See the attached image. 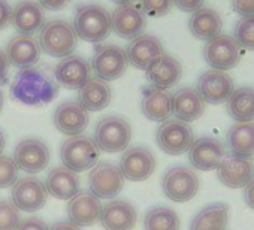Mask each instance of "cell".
<instances>
[{
    "label": "cell",
    "instance_id": "obj_1",
    "mask_svg": "<svg viewBox=\"0 0 254 230\" xmlns=\"http://www.w3.org/2000/svg\"><path fill=\"white\" fill-rule=\"evenodd\" d=\"M56 78L41 67L20 69L11 82V97L26 106H44L59 94Z\"/></svg>",
    "mask_w": 254,
    "mask_h": 230
},
{
    "label": "cell",
    "instance_id": "obj_2",
    "mask_svg": "<svg viewBox=\"0 0 254 230\" xmlns=\"http://www.w3.org/2000/svg\"><path fill=\"white\" fill-rule=\"evenodd\" d=\"M73 29L79 39L99 44L112 32L111 14L106 8L96 3L78 5L73 15Z\"/></svg>",
    "mask_w": 254,
    "mask_h": 230
},
{
    "label": "cell",
    "instance_id": "obj_3",
    "mask_svg": "<svg viewBox=\"0 0 254 230\" xmlns=\"http://www.w3.org/2000/svg\"><path fill=\"white\" fill-rule=\"evenodd\" d=\"M78 35L73 26L66 20H51L44 24L39 30L38 42L41 45L42 53L63 58L73 54L78 45Z\"/></svg>",
    "mask_w": 254,
    "mask_h": 230
},
{
    "label": "cell",
    "instance_id": "obj_4",
    "mask_svg": "<svg viewBox=\"0 0 254 230\" xmlns=\"http://www.w3.org/2000/svg\"><path fill=\"white\" fill-rule=\"evenodd\" d=\"M132 141V126L120 115H108L97 121L94 142L99 150L115 154L124 151Z\"/></svg>",
    "mask_w": 254,
    "mask_h": 230
},
{
    "label": "cell",
    "instance_id": "obj_5",
    "mask_svg": "<svg viewBox=\"0 0 254 230\" xmlns=\"http://www.w3.org/2000/svg\"><path fill=\"white\" fill-rule=\"evenodd\" d=\"M100 150L90 136L78 135L66 139L60 147V159L64 168L79 173L97 165Z\"/></svg>",
    "mask_w": 254,
    "mask_h": 230
},
{
    "label": "cell",
    "instance_id": "obj_6",
    "mask_svg": "<svg viewBox=\"0 0 254 230\" xmlns=\"http://www.w3.org/2000/svg\"><path fill=\"white\" fill-rule=\"evenodd\" d=\"M199 178L191 168L177 165L169 168L162 178V188L165 196L177 203L191 200L199 191Z\"/></svg>",
    "mask_w": 254,
    "mask_h": 230
},
{
    "label": "cell",
    "instance_id": "obj_7",
    "mask_svg": "<svg viewBox=\"0 0 254 230\" xmlns=\"http://www.w3.org/2000/svg\"><path fill=\"white\" fill-rule=\"evenodd\" d=\"M90 64L96 78L108 82L115 81L126 73L129 58L124 48L114 44H105L96 47Z\"/></svg>",
    "mask_w": 254,
    "mask_h": 230
},
{
    "label": "cell",
    "instance_id": "obj_8",
    "mask_svg": "<svg viewBox=\"0 0 254 230\" xmlns=\"http://www.w3.org/2000/svg\"><path fill=\"white\" fill-rule=\"evenodd\" d=\"M156 141L160 150L169 156H181L189 151L194 135L189 123L169 118L160 124L156 132Z\"/></svg>",
    "mask_w": 254,
    "mask_h": 230
},
{
    "label": "cell",
    "instance_id": "obj_9",
    "mask_svg": "<svg viewBox=\"0 0 254 230\" xmlns=\"http://www.w3.org/2000/svg\"><path fill=\"white\" fill-rule=\"evenodd\" d=\"M120 171L129 181H145L156 171V157L147 147L138 145L126 148L120 159Z\"/></svg>",
    "mask_w": 254,
    "mask_h": 230
},
{
    "label": "cell",
    "instance_id": "obj_10",
    "mask_svg": "<svg viewBox=\"0 0 254 230\" xmlns=\"http://www.w3.org/2000/svg\"><path fill=\"white\" fill-rule=\"evenodd\" d=\"M203 58L211 69L217 70H230L238 66L241 58L239 45L232 36L218 35L206 42L203 47Z\"/></svg>",
    "mask_w": 254,
    "mask_h": 230
},
{
    "label": "cell",
    "instance_id": "obj_11",
    "mask_svg": "<svg viewBox=\"0 0 254 230\" xmlns=\"http://www.w3.org/2000/svg\"><path fill=\"white\" fill-rule=\"evenodd\" d=\"M124 176L118 166L109 162L97 163L88 175L90 191L99 199H112L124 187Z\"/></svg>",
    "mask_w": 254,
    "mask_h": 230
},
{
    "label": "cell",
    "instance_id": "obj_12",
    "mask_svg": "<svg viewBox=\"0 0 254 230\" xmlns=\"http://www.w3.org/2000/svg\"><path fill=\"white\" fill-rule=\"evenodd\" d=\"M14 160L18 169L27 173H39L47 169L51 160L48 145L39 138H27L18 142L14 151Z\"/></svg>",
    "mask_w": 254,
    "mask_h": 230
},
{
    "label": "cell",
    "instance_id": "obj_13",
    "mask_svg": "<svg viewBox=\"0 0 254 230\" xmlns=\"http://www.w3.org/2000/svg\"><path fill=\"white\" fill-rule=\"evenodd\" d=\"M56 129L67 136H78L85 132L90 123L88 111L78 100H66L60 103L53 117Z\"/></svg>",
    "mask_w": 254,
    "mask_h": 230
},
{
    "label": "cell",
    "instance_id": "obj_14",
    "mask_svg": "<svg viewBox=\"0 0 254 230\" xmlns=\"http://www.w3.org/2000/svg\"><path fill=\"white\" fill-rule=\"evenodd\" d=\"M196 90L205 102L211 105H220L224 103L233 93L235 82L224 70L209 69L199 76Z\"/></svg>",
    "mask_w": 254,
    "mask_h": 230
},
{
    "label": "cell",
    "instance_id": "obj_15",
    "mask_svg": "<svg viewBox=\"0 0 254 230\" xmlns=\"http://www.w3.org/2000/svg\"><path fill=\"white\" fill-rule=\"evenodd\" d=\"M48 191L45 184L36 176H26L12 185V202L24 212H36L47 203Z\"/></svg>",
    "mask_w": 254,
    "mask_h": 230
},
{
    "label": "cell",
    "instance_id": "obj_16",
    "mask_svg": "<svg viewBox=\"0 0 254 230\" xmlns=\"http://www.w3.org/2000/svg\"><path fill=\"white\" fill-rule=\"evenodd\" d=\"M147 26V15L133 3L118 6L111 14V27L121 39H135L142 35Z\"/></svg>",
    "mask_w": 254,
    "mask_h": 230
},
{
    "label": "cell",
    "instance_id": "obj_17",
    "mask_svg": "<svg viewBox=\"0 0 254 230\" xmlns=\"http://www.w3.org/2000/svg\"><path fill=\"white\" fill-rule=\"evenodd\" d=\"M226 157V148L223 142L211 136H202L191 142L189 148V162L194 169L208 172L218 168Z\"/></svg>",
    "mask_w": 254,
    "mask_h": 230
},
{
    "label": "cell",
    "instance_id": "obj_18",
    "mask_svg": "<svg viewBox=\"0 0 254 230\" xmlns=\"http://www.w3.org/2000/svg\"><path fill=\"white\" fill-rule=\"evenodd\" d=\"M91 64L81 56L70 54L60 58L54 69V78L60 87L78 90L91 78Z\"/></svg>",
    "mask_w": 254,
    "mask_h": 230
},
{
    "label": "cell",
    "instance_id": "obj_19",
    "mask_svg": "<svg viewBox=\"0 0 254 230\" xmlns=\"http://www.w3.org/2000/svg\"><path fill=\"white\" fill-rule=\"evenodd\" d=\"M129 63L133 64L139 70H147L151 63H154L159 57L165 54L163 44L154 35L142 33L132 39L126 48Z\"/></svg>",
    "mask_w": 254,
    "mask_h": 230
},
{
    "label": "cell",
    "instance_id": "obj_20",
    "mask_svg": "<svg viewBox=\"0 0 254 230\" xmlns=\"http://www.w3.org/2000/svg\"><path fill=\"white\" fill-rule=\"evenodd\" d=\"M218 179L229 188H242L254 178V163L251 159L227 156L217 168Z\"/></svg>",
    "mask_w": 254,
    "mask_h": 230
},
{
    "label": "cell",
    "instance_id": "obj_21",
    "mask_svg": "<svg viewBox=\"0 0 254 230\" xmlns=\"http://www.w3.org/2000/svg\"><path fill=\"white\" fill-rule=\"evenodd\" d=\"M5 54L11 66L27 69L38 64L42 50L36 38L30 35H17L8 42Z\"/></svg>",
    "mask_w": 254,
    "mask_h": 230
},
{
    "label": "cell",
    "instance_id": "obj_22",
    "mask_svg": "<svg viewBox=\"0 0 254 230\" xmlns=\"http://www.w3.org/2000/svg\"><path fill=\"white\" fill-rule=\"evenodd\" d=\"M102 203L91 191H78L67 205V215L70 223L79 227H88L100 220Z\"/></svg>",
    "mask_w": 254,
    "mask_h": 230
},
{
    "label": "cell",
    "instance_id": "obj_23",
    "mask_svg": "<svg viewBox=\"0 0 254 230\" xmlns=\"http://www.w3.org/2000/svg\"><path fill=\"white\" fill-rule=\"evenodd\" d=\"M136 220L138 214L130 202L115 199L102 206L100 223L105 230H132Z\"/></svg>",
    "mask_w": 254,
    "mask_h": 230
},
{
    "label": "cell",
    "instance_id": "obj_24",
    "mask_svg": "<svg viewBox=\"0 0 254 230\" xmlns=\"http://www.w3.org/2000/svg\"><path fill=\"white\" fill-rule=\"evenodd\" d=\"M12 27L20 35H33L45 24L44 8L33 0H21L12 8Z\"/></svg>",
    "mask_w": 254,
    "mask_h": 230
},
{
    "label": "cell",
    "instance_id": "obj_25",
    "mask_svg": "<svg viewBox=\"0 0 254 230\" xmlns=\"http://www.w3.org/2000/svg\"><path fill=\"white\" fill-rule=\"evenodd\" d=\"M205 111V100L193 87H181L172 94V115L177 120L191 123Z\"/></svg>",
    "mask_w": 254,
    "mask_h": 230
},
{
    "label": "cell",
    "instance_id": "obj_26",
    "mask_svg": "<svg viewBox=\"0 0 254 230\" xmlns=\"http://www.w3.org/2000/svg\"><path fill=\"white\" fill-rule=\"evenodd\" d=\"M145 72H147V79L153 87L169 90L171 87L180 82L183 76V66L175 57L163 54L154 63H151Z\"/></svg>",
    "mask_w": 254,
    "mask_h": 230
},
{
    "label": "cell",
    "instance_id": "obj_27",
    "mask_svg": "<svg viewBox=\"0 0 254 230\" xmlns=\"http://www.w3.org/2000/svg\"><path fill=\"white\" fill-rule=\"evenodd\" d=\"M141 108L142 114L148 120L163 123L172 115V93L153 85L147 87L142 93Z\"/></svg>",
    "mask_w": 254,
    "mask_h": 230
},
{
    "label": "cell",
    "instance_id": "obj_28",
    "mask_svg": "<svg viewBox=\"0 0 254 230\" xmlns=\"http://www.w3.org/2000/svg\"><path fill=\"white\" fill-rule=\"evenodd\" d=\"M79 185L81 181L76 172L64 166L54 168L53 171H50L45 181L48 194L60 200H70L79 191Z\"/></svg>",
    "mask_w": 254,
    "mask_h": 230
},
{
    "label": "cell",
    "instance_id": "obj_29",
    "mask_svg": "<svg viewBox=\"0 0 254 230\" xmlns=\"http://www.w3.org/2000/svg\"><path fill=\"white\" fill-rule=\"evenodd\" d=\"M189 30L190 33L199 41H209L223 30V20L220 14L212 8H200L190 15L189 20Z\"/></svg>",
    "mask_w": 254,
    "mask_h": 230
},
{
    "label": "cell",
    "instance_id": "obj_30",
    "mask_svg": "<svg viewBox=\"0 0 254 230\" xmlns=\"http://www.w3.org/2000/svg\"><path fill=\"white\" fill-rule=\"evenodd\" d=\"M112 97L109 84L99 78H90L82 87L78 88V102L91 112L105 109Z\"/></svg>",
    "mask_w": 254,
    "mask_h": 230
},
{
    "label": "cell",
    "instance_id": "obj_31",
    "mask_svg": "<svg viewBox=\"0 0 254 230\" xmlns=\"http://www.w3.org/2000/svg\"><path fill=\"white\" fill-rule=\"evenodd\" d=\"M230 156L251 159L254 156V123H235L226 135Z\"/></svg>",
    "mask_w": 254,
    "mask_h": 230
},
{
    "label": "cell",
    "instance_id": "obj_32",
    "mask_svg": "<svg viewBox=\"0 0 254 230\" xmlns=\"http://www.w3.org/2000/svg\"><path fill=\"white\" fill-rule=\"evenodd\" d=\"M229 223V205L215 202L202 208L190 223L189 230H226Z\"/></svg>",
    "mask_w": 254,
    "mask_h": 230
},
{
    "label": "cell",
    "instance_id": "obj_33",
    "mask_svg": "<svg viewBox=\"0 0 254 230\" xmlns=\"http://www.w3.org/2000/svg\"><path fill=\"white\" fill-rule=\"evenodd\" d=\"M226 111L238 123H248L254 120V88L239 87L235 88L226 100Z\"/></svg>",
    "mask_w": 254,
    "mask_h": 230
},
{
    "label": "cell",
    "instance_id": "obj_34",
    "mask_svg": "<svg viewBox=\"0 0 254 230\" xmlns=\"http://www.w3.org/2000/svg\"><path fill=\"white\" fill-rule=\"evenodd\" d=\"M181 220L178 214L165 205L151 208L144 218L145 230H180Z\"/></svg>",
    "mask_w": 254,
    "mask_h": 230
},
{
    "label": "cell",
    "instance_id": "obj_35",
    "mask_svg": "<svg viewBox=\"0 0 254 230\" xmlns=\"http://www.w3.org/2000/svg\"><path fill=\"white\" fill-rule=\"evenodd\" d=\"M232 38L239 45V48L254 51V15L242 17L233 27Z\"/></svg>",
    "mask_w": 254,
    "mask_h": 230
},
{
    "label": "cell",
    "instance_id": "obj_36",
    "mask_svg": "<svg viewBox=\"0 0 254 230\" xmlns=\"http://www.w3.org/2000/svg\"><path fill=\"white\" fill-rule=\"evenodd\" d=\"M20 221V209L14 202L0 200V230H17Z\"/></svg>",
    "mask_w": 254,
    "mask_h": 230
},
{
    "label": "cell",
    "instance_id": "obj_37",
    "mask_svg": "<svg viewBox=\"0 0 254 230\" xmlns=\"http://www.w3.org/2000/svg\"><path fill=\"white\" fill-rule=\"evenodd\" d=\"M18 166L12 157L0 156V188L12 187L18 179Z\"/></svg>",
    "mask_w": 254,
    "mask_h": 230
},
{
    "label": "cell",
    "instance_id": "obj_38",
    "mask_svg": "<svg viewBox=\"0 0 254 230\" xmlns=\"http://www.w3.org/2000/svg\"><path fill=\"white\" fill-rule=\"evenodd\" d=\"M141 9L150 17H165L174 6L172 0H141Z\"/></svg>",
    "mask_w": 254,
    "mask_h": 230
},
{
    "label": "cell",
    "instance_id": "obj_39",
    "mask_svg": "<svg viewBox=\"0 0 254 230\" xmlns=\"http://www.w3.org/2000/svg\"><path fill=\"white\" fill-rule=\"evenodd\" d=\"M232 9L241 17L254 15V0H232Z\"/></svg>",
    "mask_w": 254,
    "mask_h": 230
},
{
    "label": "cell",
    "instance_id": "obj_40",
    "mask_svg": "<svg viewBox=\"0 0 254 230\" xmlns=\"http://www.w3.org/2000/svg\"><path fill=\"white\" fill-rule=\"evenodd\" d=\"M17 230H50V227L41 218H38V217H29V218L20 221Z\"/></svg>",
    "mask_w": 254,
    "mask_h": 230
},
{
    "label": "cell",
    "instance_id": "obj_41",
    "mask_svg": "<svg viewBox=\"0 0 254 230\" xmlns=\"http://www.w3.org/2000/svg\"><path fill=\"white\" fill-rule=\"evenodd\" d=\"M172 2L180 11L193 14L194 11H197L203 6L205 0H172Z\"/></svg>",
    "mask_w": 254,
    "mask_h": 230
},
{
    "label": "cell",
    "instance_id": "obj_42",
    "mask_svg": "<svg viewBox=\"0 0 254 230\" xmlns=\"http://www.w3.org/2000/svg\"><path fill=\"white\" fill-rule=\"evenodd\" d=\"M12 17V6L8 3V0H0V30H5L11 24Z\"/></svg>",
    "mask_w": 254,
    "mask_h": 230
},
{
    "label": "cell",
    "instance_id": "obj_43",
    "mask_svg": "<svg viewBox=\"0 0 254 230\" xmlns=\"http://www.w3.org/2000/svg\"><path fill=\"white\" fill-rule=\"evenodd\" d=\"M9 61H8V57L5 54V51L0 50V85H3L8 82V78H9Z\"/></svg>",
    "mask_w": 254,
    "mask_h": 230
},
{
    "label": "cell",
    "instance_id": "obj_44",
    "mask_svg": "<svg viewBox=\"0 0 254 230\" xmlns=\"http://www.w3.org/2000/svg\"><path fill=\"white\" fill-rule=\"evenodd\" d=\"M67 3H69V0H39V5L48 11H60L66 8Z\"/></svg>",
    "mask_w": 254,
    "mask_h": 230
},
{
    "label": "cell",
    "instance_id": "obj_45",
    "mask_svg": "<svg viewBox=\"0 0 254 230\" xmlns=\"http://www.w3.org/2000/svg\"><path fill=\"white\" fill-rule=\"evenodd\" d=\"M244 199H245V203H247L251 209H254V178L245 185Z\"/></svg>",
    "mask_w": 254,
    "mask_h": 230
},
{
    "label": "cell",
    "instance_id": "obj_46",
    "mask_svg": "<svg viewBox=\"0 0 254 230\" xmlns=\"http://www.w3.org/2000/svg\"><path fill=\"white\" fill-rule=\"evenodd\" d=\"M50 230H81V227L70 221H59V223L53 224Z\"/></svg>",
    "mask_w": 254,
    "mask_h": 230
},
{
    "label": "cell",
    "instance_id": "obj_47",
    "mask_svg": "<svg viewBox=\"0 0 254 230\" xmlns=\"http://www.w3.org/2000/svg\"><path fill=\"white\" fill-rule=\"evenodd\" d=\"M5 145H6V138H5L3 130L0 129V156H2V153H3V150H5Z\"/></svg>",
    "mask_w": 254,
    "mask_h": 230
},
{
    "label": "cell",
    "instance_id": "obj_48",
    "mask_svg": "<svg viewBox=\"0 0 254 230\" xmlns=\"http://www.w3.org/2000/svg\"><path fill=\"white\" fill-rule=\"evenodd\" d=\"M112 3H115V5H118V6H123V5H130V3H133L135 0H111Z\"/></svg>",
    "mask_w": 254,
    "mask_h": 230
},
{
    "label": "cell",
    "instance_id": "obj_49",
    "mask_svg": "<svg viewBox=\"0 0 254 230\" xmlns=\"http://www.w3.org/2000/svg\"><path fill=\"white\" fill-rule=\"evenodd\" d=\"M3 102H5V99H3V91H2V88H0V112H2V109H3Z\"/></svg>",
    "mask_w": 254,
    "mask_h": 230
}]
</instances>
